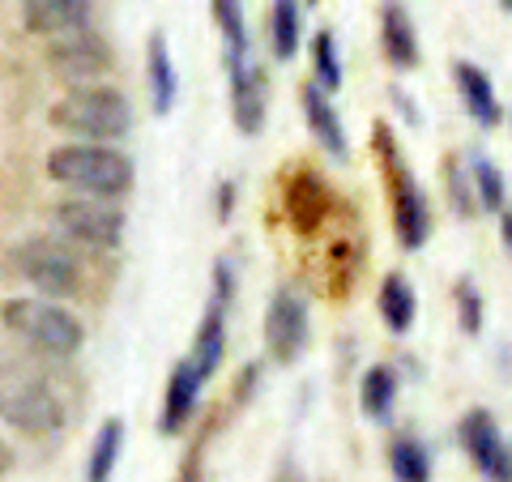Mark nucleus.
I'll use <instances>...</instances> for the list:
<instances>
[{
    "label": "nucleus",
    "instance_id": "f8f14e48",
    "mask_svg": "<svg viewBox=\"0 0 512 482\" xmlns=\"http://www.w3.org/2000/svg\"><path fill=\"white\" fill-rule=\"evenodd\" d=\"M282 205H286V222H291L299 235H312L320 222L329 218V184L320 180L312 167H295L286 175Z\"/></svg>",
    "mask_w": 512,
    "mask_h": 482
},
{
    "label": "nucleus",
    "instance_id": "aec40b11",
    "mask_svg": "<svg viewBox=\"0 0 512 482\" xmlns=\"http://www.w3.org/2000/svg\"><path fill=\"white\" fill-rule=\"evenodd\" d=\"M376 308H380V320L389 333H410L414 320H419V295H414V286L406 273H389V278L380 282V295H376Z\"/></svg>",
    "mask_w": 512,
    "mask_h": 482
},
{
    "label": "nucleus",
    "instance_id": "7ed1b4c3",
    "mask_svg": "<svg viewBox=\"0 0 512 482\" xmlns=\"http://www.w3.org/2000/svg\"><path fill=\"white\" fill-rule=\"evenodd\" d=\"M52 128L82 141H107L116 146L133 133V103L124 99V90L116 86H69L60 94V103H52L47 111Z\"/></svg>",
    "mask_w": 512,
    "mask_h": 482
},
{
    "label": "nucleus",
    "instance_id": "e433bc0d",
    "mask_svg": "<svg viewBox=\"0 0 512 482\" xmlns=\"http://www.w3.org/2000/svg\"><path fill=\"white\" fill-rule=\"evenodd\" d=\"M308 5H312V0H308Z\"/></svg>",
    "mask_w": 512,
    "mask_h": 482
},
{
    "label": "nucleus",
    "instance_id": "6ab92c4d",
    "mask_svg": "<svg viewBox=\"0 0 512 482\" xmlns=\"http://www.w3.org/2000/svg\"><path fill=\"white\" fill-rule=\"evenodd\" d=\"M188 359L197 363V372H201L205 380L218 376L222 359H227V308H222L218 299L205 303V316H201L197 333H192V350H188Z\"/></svg>",
    "mask_w": 512,
    "mask_h": 482
},
{
    "label": "nucleus",
    "instance_id": "f03ea898",
    "mask_svg": "<svg viewBox=\"0 0 512 482\" xmlns=\"http://www.w3.org/2000/svg\"><path fill=\"white\" fill-rule=\"evenodd\" d=\"M372 150L380 158L384 188H389V214H393L397 244H402L406 252H419L427 239H431V205H427V192L419 188V180H414L406 154L393 141V128L384 124V120L372 124Z\"/></svg>",
    "mask_w": 512,
    "mask_h": 482
},
{
    "label": "nucleus",
    "instance_id": "4be33fe9",
    "mask_svg": "<svg viewBox=\"0 0 512 482\" xmlns=\"http://www.w3.org/2000/svg\"><path fill=\"white\" fill-rule=\"evenodd\" d=\"M210 13H214L218 35H222V64L252 60V39H248L244 0H210Z\"/></svg>",
    "mask_w": 512,
    "mask_h": 482
},
{
    "label": "nucleus",
    "instance_id": "412c9836",
    "mask_svg": "<svg viewBox=\"0 0 512 482\" xmlns=\"http://www.w3.org/2000/svg\"><path fill=\"white\" fill-rule=\"evenodd\" d=\"M397 393H402V376L397 367L389 363H372L359 380V406L372 423H389L393 419V406H397Z\"/></svg>",
    "mask_w": 512,
    "mask_h": 482
},
{
    "label": "nucleus",
    "instance_id": "20e7f679",
    "mask_svg": "<svg viewBox=\"0 0 512 482\" xmlns=\"http://www.w3.org/2000/svg\"><path fill=\"white\" fill-rule=\"evenodd\" d=\"M0 423L22 436H60L69 423L60 393L22 363H0Z\"/></svg>",
    "mask_w": 512,
    "mask_h": 482
},
{
    "label": "nucleus",
    "instance_id": "423d86ee",
    "mask_svg": "<svg viewBox=\"0 0 512 482\" xmlns=\"http://www.w3.org/2000/svg\"><path fill=\"white\" fill-rule=\"evenodd\" d=\"M9 269L43 299H73L82 291V261L64 239L26 235L9 248Z\"/></svg>",
    "mask_w": 512,
    "mask_h": 482
},
{
    "label": "nucleus",
    "instance_id": "1a4fd4ad",
    "mask_svg": "<svg viewBox=\"0 0 512 482\" xmlns=\"http://www.w3.org/2000/svg\"><path fill=\"white\" fill-rule=\"evenodd\" d=\"M312 337V316H308V299H303L295 286H278L274 299L265 308V350L269 359L291 367L303 350H308Z\"/></svg>",
    "mask_w": 512,
    "mask_h": 482
},
{
    "label": "nucleus",
    "instance_id": "7c9ffc66",
    "mask_svg": "<svg viewBox=\"0 0 512 482\" xmlns=\"http://www.w3.org/2000/svg\"><path fill=\"white\" fill-rule=\"evenodd\" d=\"M235 192H239V184L235 180H222L218 184V192H214V210H218V218L227 222L231 214H235Z\"/></svg>",
    "mask_w": 512,
    "mask_h": 482
},
{
    "label": "nucleus",
    "instance_id": "f3484780",
    "mask_svg": "<svg viewBox=\"0 0 512 482\" xmlns=\"http://www.w3.org/2000/svg\"><path fill=\"white\" fill-rule=\"evenodd\" d=\"M380 52L393 69H414L419 64V30L402 0H384L380 5Z\"/></svg>",
    "mask_w": 512,
    "mask_h": 482
},
{
    "label": "nucleus",
    "instance_id": "c756f323",
    "mask_svg": "<svg viewBox=\"0 0 512 482\" xmlns=\"http://www.w3.org/2000/svg\"><path fill=\"white\" fill-rule=\"evenodd\" d=\"M222 308H231V299H235V265L231 261H214V295Z\"/></svg>",
    "mask_w": 512,
    "mask_h": 482
},
{
    "label": "nucleus",
    "instance_id": "cd10ccee",
    "mask_svg": "<svg viewBox=\"0 0 512 482\" xmlns=\"http://www.w3.org/2000/svg\"><path fill=\"white\" fill-rule=\"evenodd\" d=\"M444 184H448V201H453V210H457L461 218H474V214H478V192H474L470 163H457V158H448Z\"/></svg>",
    "mask_w": 512,
    "mask_h": 482
},
{
    "label": "nucleus",
    "instance_id": "0eeeda50",
    "mask_svg": "<svg viewBox=\"0 0 512 482\" xmlns=\"http://www.w3.org/2000/svg\"><path fill=\"white\" fill-rule=\"evenodd\" d=\"M52 222L64 239H73L86 252H116L128 227L120 205L103 197H64L52 205Z\"/></svg>",
    "mask_w": 512,
    "mask_h": 482
},
{
    "label": "nucleus",
    "instance_id": "c9c22d12",
    "mask_svg": "<svg viewBox=\"0 0 512 482\" xmlns=\"http://www.w3.org/2000/svg\"><path fill=\"white\" fill-rule=\"evenodd\" d=\"M500 5H504V9H508V13H512V0H500Z\"/></svg>",
    "mask_w": 512,
    "mask_h": 482
},
{
    "label": "nucleus",
    "instance_id": "5701e85b",
    "mask_svg": "<svg viewBox=\"0 0 512 482\" xmlns=\"http://www.w3.org/2000/svg\"><path fill=\"white\" fill-rule=\"evenodd\" d=\"M120 457H124V423L103 419L90 440V453H86V482H111Z\"/></svg>",
    "mask_w": 512,
    "mask_h": 482
},
{
    "label": "nucleus",
    "instance_id": "72a5a7b5",
    "mask_svg": "<svg viewBox=\"0 0 512 482\" xmlns=\"http://www.w3.org/2000/svg\"><path fill=\"white\" fill-rule=\"evenodd\" d=\"M500 239H504V248L512 252V210L500 214Z\"/></svg>",
    "mask_w": 512,
    "mask_h": 482
},
{
    "label": "nucleus",
    "instance_id": "473e14b6",
    "mask_svg": "<svg viewBox=\"0 0 512 482\" xmlns=\"http://www.w3.org/2000/svg\"><path fill=\"white\" fill-rule=\"evenodd\" d=\"M13 461H18V457H13V448H9V440H5V436H0V478H5V474L13 470Z\"/></svg>",
    "mask_w": 512,
    "mask_h": 482
},
{
    "label": "nucleus",
    "instance_id": "a878e982",
    "mask_svg": "<svg viewBox=\"0 0 512 482\" xmlns=\"http://www.w3.org/2000/svg\"><path fill=\"white\" fill-rule=\"evenodd\" d=\"M470 175H474V192H478V210L504 214V210H508V184H504V171L495 167L487 154H470Z\"/></svg>",
    "mask_w": 512,
    "mask_h": 482
},
{
    "label": "nucleus",
    "instance_id": "4468645a",
    "mask_svg": "<svg viewBox=\"0 0 512 482\" xmlns=\"http://www.w3.org/2000/svg\"><path fill=\"white\" fill-rule=\"evenodd\" d=\"M299 103H303V120H308L316 146L325 150L333 163H346V158H350V141H346V124L338 116V107L329 103V90L308 82L299 90Z\"/></svg>",
    "mask_w": 512,
    "mask_h": 482
},
{
    "label": "nucleus",
    "instance_id": "9b49d317",
    "mask_svg": "<svg viewBox=\"0 0 512 482\" xmlns=\"http://www.w3.org/2000/svg\"><path fill=\"white\" fill-rule=\"evenodd\" d=\"M227 86H231V120L244 137H256L265 128L269 111V77L261 69V60H239L227 64Z\"/></svg>",
    "mask_w": 512,
    "mask_h": 482
},
{
    "label": "nucleus",
    "instance_id": "bb28decb",
    "mask_svg": "<svg viewBox=\"0 0 512 482\" xmlns=\"http://www.w3.org/2000/svg\"><path fill=\"white\" fill-rule=\"evenodd\" d=\"M312 69H316V86H325L329 94L342 90V52L333 30H316L312 35Z\"/></svg>",
    "mask_w": 512,
    "mask_h": 482
},
{
    "label": "nucleus",
    "instance_id": "2eb2a0df",
    "mask_svg": "<svg viewBox=\"0 0 512 482\" xmlns=\"http://www.w3.org/2000/svg\"><path fill=\"white\" fill-rule=\"evenodd\" d=\"M18 9H22L26 35L56 39L64 30H77L90 22L94 0H18Z\"/></svg>",
    "mask_w": 512,
    "mask_h": 482
},
{
    "label": "nucleus",
    "instance_id": "dca6fc26",
    "mask_svg": "<svg viewBox=\"0 0 512 482\" xmlns=\"http://www.w3.org/2000/svg\"><path fill=\"white\" fill-rule=\"evenodd\" d=\"M453 86L461 94V107H466V116L483 128V133H491L495 124L504 120V107L500 99H495V86H491V77L478 69L474 60H457L453 64Z\"/></svg>",
    "mask_w": 512,
    "mask_h": 482
},
{
    "label": "nucleus",
    "instance_id": "b1692460",
    "mask_svg": "<svg viewBox=\"0 0 512 482\" xmlns=\"http://www.w3.org/2000/svg\"><path fill=\"white\" fill-rule=\"evenodd\" d=\"M303 43V13H299V0H274L269 9V47H274V60H295Z\"/></svg>",
    "mask_w": 512,
    "mask_h": 482
},
{
    "label": "nucleus",
    "instance_id": "39448f33",
    "mask_svg": "<svg viewBox=\"0 0 512 482\" xmlns=\"http://www.w3.org/2000/svg\"><path fill=\"white\" fill-rule=\"evenodd\" d=\"M0 325L47 359H77L86 346L82 320L69 308H60V299H5L0 303Z\"/></svg>",
    "mask_w": 512,
    "mask_h": 482
},
{
    "label": "nucleus",
    "instance_id": "393cba45",
    "mask_svg": "<svg viewBox=\"0 0 512 482\" xmlns=\"http://www.w3.org/2000/svg\"><path fill=\"white\" fill-rule=\"evenodd\" d=\"M389 470L397 482H431V453L419 436H393L389 440Z\"/></svg>",
    "mask_w": 512,
    "mask_h": 482
},
{
    "label": "nucleus",
    "instance_id": "c85d7f7f",
    "mask_svg": "<svg viewBox=\"0 0 512 482\" xmlns=\"http://www.w3.org/2000/svg\"><path fill=\"white\" fill-rule=\"evenodd\" d=\"M483 320H487V299H483V291H478L474 278H461V282H457V325H461V333L478 337V333H483Z\"/></svg>",
    "mask_w": 512,
    "mask_h": 482
},
{
    "label": "nucleus",
    "instance_id": "2f4dec72",
    "mask_svg": "<svg viewBox=\"0 0 512 482\" xmlns=\"http://www.w3.org/2000/svg\"><path fill=\"white\" fill-rule=\"evenodd\" d=\"M261 372H265L261 363H248V367H244V380H239V393H235V401H248V393L256 389V384H261Z\"/></svg>",
    "mask_w": 512,
    "mask_h": 482
},
{
    "label": "nucleus",
    "instance_id": "f257e3e1",
    "mask_svg": "<svg viewBox=\"0 0 512 482\" xmlns=\"http://www.w3.org/2000/svg\"><path fill=\"white\" fill-rule=\"evenodd\" d=\"M47 180L69 188L73 197H103V201H120L128 197L137 171L133 158L120 146L107 141H69L47 154Z\"/></svg>",
    "mask_w": 512,
    "mask_h": 482
},
{
    "label": "nucleus",
    "instance_id": "f704fd0d",
    "mask_svg": "<svg viewBox=\"0 0 512 482\" xmlns=\"http://www.w3.org/2000/svg\"><path fill=\"white\" fill-rule=\"evenodd\" d=\"M180 482H201V478H197V461L184 465V478H180Z\"/></svg>",
    "mask_w": 512,
    "mask_h": 482
},
{
    "label": "nucleus",
    "instance_id": "ddd939ff",
    "mask_svg": "<svg viewBox=\"0 0 512 482\" xmlns=\"http://www.w3.org/2000/svg\"><path fill=\"white\" fill-rule=\"evenodd\" d=\"M201 389H205V376L197 372L192 359H180L171 367L163 414H158V431H163V436H180V431H188V423L197 419V410H201Z\"/></svg>",
    "mask_w": 512,
    "mask_h": 482
},
{
    "label": "nucleus",
    "instance_id": "6e6552de",
    "mask_svg": "<svg viewBox=\"0 0 512 482\" xmlns=\"http://www.w3.org/2000/svg\"><path fill=\"white\" fill-rule=\"evenodd\" d=\"M47 69H52V77H60L64 86H99L103 77L116 73V52H111V43L86 22L77 30H64V35L47 39Z\"/></svg>",
    "mask_w": 512,
    "mask_h": 482
},
{
    "label": "nucleus",
    "instance_id": "9d476101",
    "mask_svg": "<svg viewBox=\"0 0 512 482\" xmlns=\"http://www.w3.org/2000/svg\"><path fill=\"white\" fill-rule=\"evenodd\" d=\"M457 440L466 448V457L474 461V470L487 482H512V444L491 410H483V406L470 410L457 427Z\"/></svg>",
    "mask_w": 512,
    "mask_h": 482
},
{
    "label": "nucleus",
    "instance_id": "a211bd4d",
    "mask_svg": "<svg viewBox=\"0 0 512 482\" xmlns=\"http://www.w3.org/2000/svg\"><path fill=\"white\" fill-rule=\"evenodd\" d=\"M146 86H150V107L154 116H171L175 99H180V73L171 60V43L163 30H154L146 43Z\"/></svg>",
    "mask_w": 512,
    "mask_h": 482
}]
</instances>
